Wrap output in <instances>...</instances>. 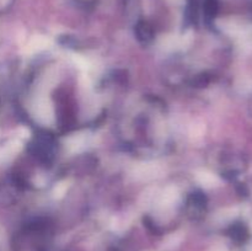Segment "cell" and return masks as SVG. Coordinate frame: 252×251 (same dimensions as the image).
Returning a JSON list of instances; mask_svg holds the SVG:
<instances>
[{
	"label": "cell",
	"mask_w": 252,
	"mask_h": 251,
	"mask_svg": "<svg viewBox=\"0 0 252 251\" xmlns=\"http://www.w3.org/2000/svg\"><path fill=\"white\" fill-rule=\"evenodd\" d=\"M175 1H177V0H175Z\"/></svg>",
	"instance_id": "cell-1"
}]
</instances>
